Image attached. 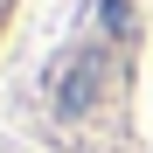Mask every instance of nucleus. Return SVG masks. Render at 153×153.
<instances>
[{
  "label": "nucleus",
  "mask_w": 153,
  "mask_h": 153,
  "mask_svg": "<svg viewBox=\"0 0 153 153\" xmlns=\"http://www.w3.org/2000/svg\"><path fill=\"white\" fill-rule=\"evenodd\" d=\"M97 84H105V49H84L70 70H63V91H56V105L76 118V111H91L97 105Z\"/></svg>",
  "instance_id": "obj_1"
}]
</instances>
